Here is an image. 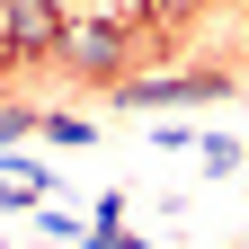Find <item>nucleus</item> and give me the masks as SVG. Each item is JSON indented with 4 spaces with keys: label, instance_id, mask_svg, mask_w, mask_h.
<instances>
[{
    "label": "nucleus",
    "instance_id": "2",
    "mask_svg": "<svg viewBox=\"0 0 249 249\" xmlns=\"http://www.w3.org/2000/svg\"><path fill=\"white\" fill-rule=\"evenodd\" d=\"M134 107H187V98H223V71H169V80H124Z\"/></svg>",
    "mask_w": 249,
    "mask_h": 249
},
{
    "label": "nucleus",
    "instance_id": "1",
    "mask_svg": "<svg viewBox=\"0 0 249 249\" xmlns=\"http://www.w3.org/2000/svg\"><path fill=\"white\" fill-rule=\"evenodd\" d=\"M0 45L9 53H62V9L53 0H0Z\"/></svg>",
    "mask_w": 249,
    "mask_h": 249
},
{
    "label": "nucleus",
    "instance_id": "4",
    "mask_svg": "<svg viewBox=\"0 0 249 249\" xmlns=\"http://www.w3.org/2000/svg\"><path fill=\"white\" fill-rule=\"evenodd\" d=\"M36 124H45V116H27V107H9V116H0V151H18L27 134H36Z\"/></svg>",
    "mask_w": 249,
    "mask_h": 249
},
{
    "label": "nucleus",
    "instance_id": "5",
    "mask_svg": "<svg viewBox=\"0 0 249 249\" xmlns=\"http://www.w3.org/2000/svg\"><path fill=\"white\" fill-rule=\"evenodd\" d=\"M45 134H53V142H80V151H89V134H98V124H80V116H45Z\"/></svg>",
    "mask_w": 249,
    "mask_h": 249
},
{
    "label": "nucleus",
    "instance_id": "3",
    "mask_svg": "<svg viewBox=\"0 0 249 249\" xmlns=\"http://www.w3.org/2000/svg\"><path fill=\"white\" fill-rule=\"evenodd\" d=\"M62 62H80V71H116V27H62Z\"/></svg>",
    "mask_w": 249,
    "mask_h": 249
}]
</instances>
